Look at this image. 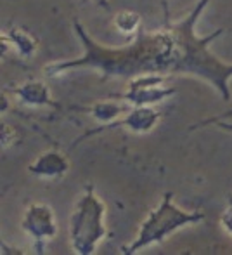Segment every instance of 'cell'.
Segmentation results:
<instances>
[{"instance_id": "1", "label": "cell", "mask_w": 232, "mask_h": 255, "mask_svg": "<svg viewBox=\"0 0 232 255\" xmlns=\"http://www.w3.org/2000/svg\"><path fill=\"white\" fill-rule=\"evenodd\" d=\"M75 33L83 44V56L78 59L63 61L45 66L49 77H58L75 68H94L101 70L106 78H137L142 75L173 73L177 63L175 40L168 28L153 33H146L139 28V35L132 44L123 47H104L88 37L81 23L75 21Z\"/></svg>"}, {"instance_id": "2", "label": "cell", "mask_w": 232, "mask_h": 255, "mask_svg": "<svg viewBox=\"0 0 232 255\" xmlns=\"http://www.w3.org/2000/svg\"><path fill=\"white\" fill-rule=\"evenodd\" d=\"M208 2L210 0H201L194 7V10L178 23H170L166 19V28L172 33L175 40V51H177V63H175L173 73L196 75L203 80H208L219 91L224 101H229L231 92L227 82L232 77V64L222 63L219 57L210 52V42L220 37L224 33V28L217 30L208 37L196 35V23H198L203 9L208 5Z\"/></svg>"}, {"instance_id": "3", "label": "cell", "mask_w": 232, "mask_h": 255, "mask_svg": "<svg viewBox=\"0 0 232 255\" xmlns=\"http://www.w3.org/2000/svg\"><path fill=\"white\" fill-rule=\"evenodd\" d=\"M172 193L163 196L161 203L156 210H151L144 222H142L139 235L128 247L123 249L125 255H132L155 243H161L166 236L173 235L177 229H182L189 224H198L205 221V214L201 212H185L180 207L172 203Z\"/></svg>"}, {"instance_id": "4", "label": "cell", "mask_w": 232, "mask_h": 255, "mask_svg": "<svg viewBox=\"0 0 232 255\" xmlns=\"http://www.w3.org/2000/svg\"><path fill=\"white\" fill-rule=\"evenodd\" d=\"M104 203L97 198L94 188L87 186L85 195L77 205L71 217V247L77 254L90 255L97 243L106 236Z\"/></svg>"}, {"instance_id": "5", "label": "cell", "mask_w": 232, "mask_h": 255, "mask_svg": "<svg viewBox=\"0 0 232 255\" xmlns=\"http://www.w3.org/2000/svg\"><path fill=\"white\" fill-rule=\"evenodd\" d=\"M163 84H165V78L159 75H142V77L132 78V82L128 84V91L125 94H120V99H127L137 106H149L175 94V89L159 87Z\"/></svg>"}, {"instance_id": "6", "label": "cell", "mask_w": 232, "mask_h": 255, "mask_svg": "<svg viewBox=\"0 0 232 255\" xmlns=\"http://www.w3.org/2000/svg\"><path fill=\"white\" fill-rule=\"evenodd\" d=\"M159 118H161V113H159V111H155L149 106H139L137 110L127 113L125 118H120V120L113 122V124H108L106 127L85 132L81 137L77 139V142H75L73 146H77L78 142H81L85 137H90V135L99 134V132H102V130H111V128H116V127H130L134 132H149L156 124H158Z\"/></svg>"}, {"instance_id": "7", "label": "cell", "mask_w": 232, "mask_h": 255, "mask_svg": "<svg viewBox=\"0 0 232 255\" xmlns=\"http://www.w3.org/2000/svg\"><path fill=\"white\" fill-rule=\"evenodd\" d=\"M23 228L35 240H47L56 235L54 214L45 205H31L23 221Z\"/></svg>"}, {"instance_id": "8", "label": "cell", "mask_w": 232, "mask_h": 255, "mask_svg": "<svg viewBox=\"0 0 232 255\" xmlns=\"http://www.w3.org/2000/svg\"><path fill=\"white\" fill-rule=\"evenodd\" d=\"M66 170H68V158H64L58 151H49L42 154L37 160V163L30 167V172L38 175H45V177L63 175Z\"/></svg>"}, {"instance_id": "9", "label": "cell", "mask_w": 232, "mask_h": 255, "mask_svg": "<svg viewBox=\"0 0 232 255\" xmlns=\"http://www.w3.org/2000/svg\"><path fill=\"white\" fill-rule=\"evenodd\" d=\"M16 94L21 96L24 103H30V104H49V106H56V103H52V99L49 98V92L47 89L44 87V84L40 82H33V84H26L24 87L16 89Z\"/></svg>"}, {"instance_id": "10", "label": "cell", "mask_w": 232, "mask_h": 255, "mask_svg": "<svg viewBox=\"0 0 232 255\" xmlns=\"http://www.w3.org/2000/svg\"><path fill=\"white\" fill-rule=\"evenodd\" d=\"M115 24L120 31H125V33H132V31L139 30L141 28V17L135 12H120L115 19Z\"/></svg>"}, {"instance_id": "11", "label": "cell", "mask_w": 232, "mask_h": 255, "mask_svg": "<svg viewBox=\"0 0 232 255\" xmlns=\"http://www.w3.org/2000/svg\"><path fill=\"white\" fill-rule=\"evenodd\" d=\"M212 124H215L217 127H220V128H226V130H231V132H232V125H229V124H224L222 120H205V122H201V124L194 125V127H192V128H199V127H208V125H212Z\"/></svg>"}, {"instance_id": "12", "label": "cell", "mask_w": 232, "mask_h": 255, "mask_svg": "<svg viewBox=\"0 0 232 255\" xmlns=\"http://www.w3.org/2000/svg\"><path fill=\"white\" fill-rule=\"evenodd\" d=\"M222 224H224V228H226L227 231L232 235V203H231V207L226 210V214L222 215Z\"/></svg>"}, {"instance_id": "13", "label": "cell", "mask_w": 232, "mask_h": 255, "mask_svg": "<svg viewBox=\"0 0 232 255\" xmlns=\"http://www.w3.org/2000/svg\"><path fill=\"white\" fill-rule=\"evenodd\" d=\"M232 117V110H229L227 113H224L222 117H213V118H208V120H224V118H231Z\"/></svg>"}]
</instances>
